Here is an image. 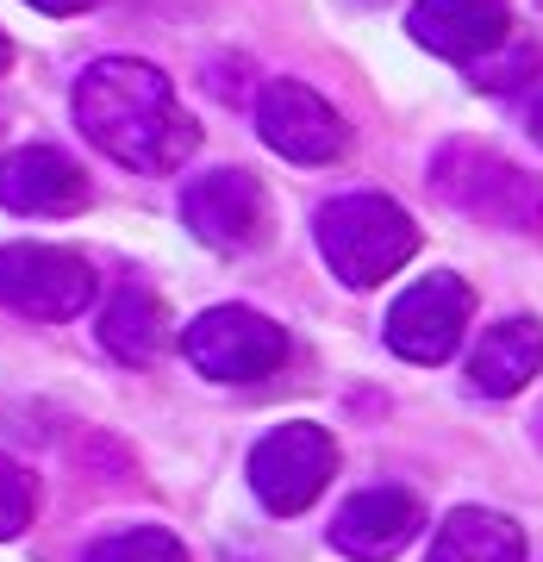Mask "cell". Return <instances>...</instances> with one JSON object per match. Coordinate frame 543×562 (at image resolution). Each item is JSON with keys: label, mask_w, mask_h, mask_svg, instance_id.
I'll return each mask as SVG.
<instances>
[{"label": "cell", "mask_w": 543, "mask_h": 562, "mask_svg": "<svg viewBox=\"0 0 543 562\" xmlns=\"http://www.w3.org/2000/svg\"><path fill=\"white\" fill-rule=\"evenodd\" d=\"M76 125L101 157L125 162L138 176H169L201 144V125L181 113L169 76L138 57H101L81 69Z\"/></svg>", "instance_id": "obj_1"}, {"label": "cell", "mask_w": 543, "mask_h": 562, "mask_svg": "<svg viewBox=\"0 0 543 562\" xmlns=\"http://www.w3.org/2000/svg\"><path fill=\"white\" fill-rule=\"evenodd\" d=\"M538 369H543V325L519 313V319H500V325L482 331L475 357H468V387L506 401V394H519Z\"/></svg>", "instance_id": "obj_13"}, {"label": "cell", "mask_w": 543, "mask_h": 562, "mask_svg": "<svg viewBox=\"0 0 543 562\" xmlns=\"http://www.w3.org/2000/svg\"><path fill=\"white\" fill-rule=\"evenodd\" d=\"M419 525H425V506L412 501L406 487H369V494H357V501L338 506L331 543H338L343 557H357V562H387L419 538Z\"/></svg>", "instance_id": "obj_11"}, {"label": "cell", "mask_w": 543, "mask_h": 562, "mask_svg": "<svg viewBox=\"0 0 543 562\" xmlns=\"http://www.w3.org/2000/svg\"><path fill=\"white\" fill-rule=\"evenodd\" d=\"M431 188L443 201L500 232H543V181L519 169L512 157L487 150V144H443L431 157Z\"/></svg>", "instance_id": "obj_2"}, {"label": "cell", "mask_w": 543, "mask_h": 562, "mask_svg": "<svg viewBox=\"0 0 543 562\" xmlns=\"http://www.w3.org/2000/svg\"><path fill=\"white\" fill-rule=\"evenodd\" d=\"M0 206L25 220H63L88 206V176L50 144H25L0 162Z\"/></svg>", "instance_id": "obj_10"}, {"label": "cell", "mask_w": 543, "mask_h": 562, "mask_svg": "<svg viewBox=\"0 0 543 562\" xmlns=\"http://www.w3.org/2000/svg\"><path fill=\"white\" fill-rule=\"evenodd\" d=\"M338 475V443L325 425H275L269 438L250 450V487L269 513H306V506L325 494V482Z\"/></svg>", "instance_id": "obj_5"}, {"label": "cell", "mask_w": 543, "mask_h": 562, "mask_svg": "<svg viewBox=\"0 0 543 562\" xmlns=\"http://www.w3.org/2000/svg\"><path fill=\"white\" fill-rule=\"evenodd\" d=\"M38 513V487L13 457H0V538H20L25 525Z\"/></svg>", "instance_id": "obj_17"}, {"label": "cell", "mask_w": 543, "mask_h": 562, "mask_svg": "<svg viewBox=\"0 0 543 562\" xmlns=\"http://www.w3.org/2000/svg\"><path fill=\"white\" fill-rule=\"evenodd\" d=\"M181 350L213 382H262L287 362V331L275 319H262L257 306H206L181 331Z\"/></svg>", "instance_id": "obj_4"}, {"label": "cell", "mask_w": 543, "mask_h": 562, "mask_svg": "<svg viewBox=\"0 0 543 562\" xmlns=\"http://www.w3.org/2000/svg\"><path fill=\"white\" fill-rule=\"evenodd\" d=\"M88 562H188V550L162 525H132V531H113V538L94 543Z\"/></svg>", "instance_id": "obj_16"}, {"label": "cell", "mask_w": 543, "mask_h": 562, "mask_svg": "<svg viewBox=\"0 0 543 562\" xmlns=\"http://www.w3.org/2000/svg\"><path fill=\"white\" fill-rule=\"evenodd\" d=\"M7 63H13V44H7V32H0V76H7Z\"/></svg>", "instance_id": "obj_20"}, {"label": "cell", "mask_w": 543, "mask_h": 562, "mask_svg": "<svg viewBox=\"0 0 543 562\" xmlns=\"http://www.w3.org/2000/svg\"><path fill=\"white\" fill-rule=\"evenodd\" d=\"M25 7H38V13H57V20H69V13H88V7H101V0H25Z\"/></svg>", "instance_id": "obj_18"}, {"label": "cell", "mask_w": 543, "mask_h": 562, "mask_svg": "<svg viewBox=\"0 0 543 562\" xmlns=\"http://www.w3.org/2000/svg\"><path fill=\"white\" fill-rule=\"evenodd\" d=\"M257 132L287 162H331L350 144V125L338 120V106L325 94H313L306 81H287V76L269 81L257 94Z\"/></svg>", "instance_id": "obj_9"}, {"label": "cell", "mask_w": 543, "mask_h": 562, "mask_svg": "<svg viewBox=\"0 0 543 562\" xmlns=\"http://www.w3.org/2000/svg\"><path fill=\"white\" fill-rule=\"evenodd\" d=\"M101 344L113 350L120 362L144 369L169 350V306L150 294V288H120L101 313Z\"/></svg>", "instance_id": "obj_14"}, {"label": "cell", "mask_w": 543, "mask_h": 562, "mask_svg": "<svg viewBox=\"0 0 543 562\" xmlns=\"http://www.w3.org/2000/svg\"><path fill=\"white\" fill-rule=\"evenodd\" d=\"M181 220L213 250H250L269 238V194L250 169H213L181 188Z\"/></svg>", "instance_id": "obj_8"}, {"label": "cell", "mask_w": 543, "mask_h": 562, "mask_svg": "<svg viewBox=\"0 0 543 562\" xmlns=\"http://www.w3.org/2000/svg\"><path fill=\"white\" fill-rule=\"evenodd\" d=\"M94 301V269L57 244H7L0 250V306L25 319H76Z\"/></svg>", "instance_id": "obj_6"}, {"label": "cell", "mask_w": 543, "mask_h": 562, "mask_svg": "<svg viewBox=\"0 0 543 562\" xmlns=\"http://www.w3.org/2000/svg\"><path fill=\"white\" fill-rule=\"evenodd\" d=\"M475 294L456 276H425L387 306V350L406 362H443L468 331Z\"/></svg>", "instance_id": "obj_7"}, {"label": "cell", "mask_w": 543, "mask_h": 562, "mask_svg": "<svg viewBox=\"0 0 543 562\" xmlns=\"http://www.w3.org/2000/svg\"><path fill=\"white\" fill-rule=\"evenodd\" d=\"M406 25H412V38H419L431 57L468 63V57H487L494 44H506L512 7H506V0H419Z\"/></svg>", "instance_id": "obj_12"}, {"label": "cell", "mask_w": 543, "mask_h": 562, "mask_svg": "<svg viewBox=\"0 0 543 562\" xmlns=\"http://www.w3.org/2000/svg\"><path fill=\"white\" fill-rule=\"evenodd\" d=\"M319 250L338 281L375 288L419 250V225L387 194H338L331 206H319Z\"/></svg>", "instance_id": "obj_3"}, {"label": "cell", "mask_w": 543, "mask_h": 562, "mask_svg": "<svg viewBox=\"0 0 543 562\" xmlns=\"http://www.w3.org/2000/svg\"><path fill=\"white\" fill-rule=\"evenodd\" d=\"M524 132L543 144V81H538V94H531V106H524Z\"/></svg>", "instance_id": "obj_19"}, {"label": "cell", "mask_w": 543, "mask_h": 562, "mask_svg": "<svg viewBox=\"0 0 543 562\" xmlns=\"http://www.w3.org/2000/svg\"><path fill=\"white\" fill-rule=\"evenodd\" d=\"M431 562H524V538L506 513L456 506L431 538Z\"/></svg>", "instance_id": "obj_15"}]
</instances>
